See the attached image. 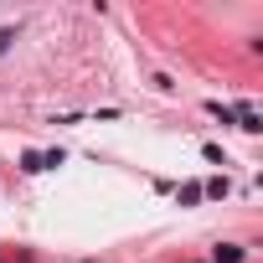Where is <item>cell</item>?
Instances as JSON below:
<instances>
[{
	"label": "cell",
	"mask_w": 263,
	"mask_h": 263,
	"mask_svg": "<svg viewBox=\"0 0 263 263\" xmlns=\"http://www.w3.org/2000/svg\"><path fill=\"white\" fill-rule=\"evenodd\" d=\"M11 36H16V31H0V52H6V47H11Z\"/></svg>",
	"instance_id": "obj_2"
},
{
	"label": "cell",
	"mask_w": 263,
	"mask_h": 263,
	"mask_svg": "<svg viewBox=\"0 0 263 263\" xmlns=\"http://www.w3.org/2000/svg\"><path fill=\"white\" fill-rule=\"evenodd\" d=\"M237 258H242L237 242H222V248H217V263H237Z\"/></svg>",
	"instance_id": "obj_1"
}]
</instances>
